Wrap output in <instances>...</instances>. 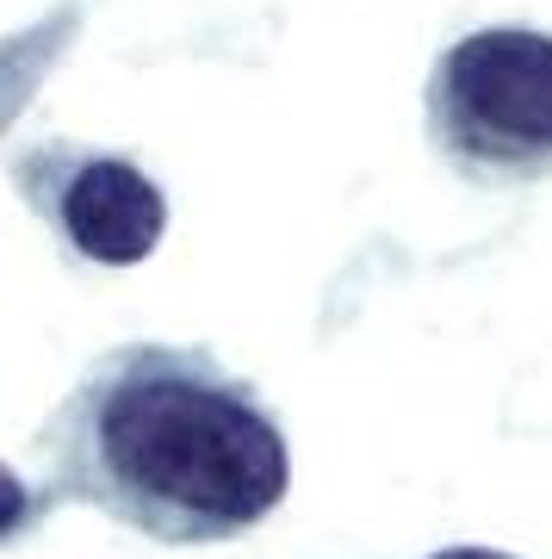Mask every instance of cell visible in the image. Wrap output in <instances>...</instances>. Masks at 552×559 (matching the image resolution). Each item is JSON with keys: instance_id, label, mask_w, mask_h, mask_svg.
Wrapping results in <instances>:
<instances>
[{"instance_id": "1", "label": "cell", "mask_w": 552, "mask_h": 559, "mask_svg": "<svg viewBox=\"0 0 552 559\" xmlns=\"http://www.w3.org/2000/svg\"><path fill=\"white\" fill-rule=\"evenodd\" d=\"M50 491L161 547H217L292 491V448L261 392L212 348L124 342L44 423Z\"/></svg>"}, {"instance_id": "6", "label": "cell", "mask_w": 552, "mask_h": 559, "mask_svg": "<svg viewBox=\"0 0 552 559\" xmlns=\"http://www.w3.org/2000/svg\"><path fill=\"white\" fill-rule=\"evenodd\" d=\"M434 559H515V554H496V547H441Z\"/></svg>"}, {"instance_id": "2", "label": "cell", "mask_w": 552, "mask_h": 559, "mask_svg": "<svg viewBox=\"0 0 552 559\" xmlns=\"http://www.w3.org/2000/svg\"><path fill=\"white\" fill-rule=\"evenodd\" d=\"M422 131L466 187L552 180V32L484 25L454 38L422 87Z\"/></svg>"}, {"instance_id": "5", "label": "cell", "mask_w": 552, "mask_h": 559, "mask_svg": "<svg viewBox=\"0 0 552 559\" xmlns=\"http://www.w3.org/2000/svg\"><path fill=\"white\" fill-rule=\"evenodd\" d=\"M38 510H44L38 491H32V485H25L7 460H0V540H20L25 528L38 522Z\"/></svg>"}, {"instance_id": "4", "label": "cell", "mask_w": 552, "mask_h": 559, "mask_svg": "<svg viewBox=\"0 0 552 559\" xmlns=\"http://www.w3.org/2000/svg\"><path fill=\"white\" fill-rule=\"evenodd\" d=\"M87 32V0H50L38 20L0 32V143L13 138V124L32 112L44 81L62 69V57Z\"/></svg>"}, {"instance_id": "3", "label": "cell", "mask_w": 552, "mask_h": 559, "mask_svg": "<svg viewBox=\"0 0 552 559\" xmlns=\"http://www.w3.org/2000/svg\"><path fill=\"white\" fill-rule=\"evenodd\" d=\"M7 180L50 224V237L94 267H137L156 255L161 230H168L161 187L119 150L38 138L7 150Z\"/></svg>"}]
</instances>
